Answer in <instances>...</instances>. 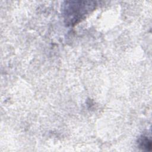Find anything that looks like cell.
Returning <instances> with one entry per match:
<instances>
[{
	"mask_svg": "<svg viewBox=\"0 0 152 152\" xmlns=\"http://www.w3.org/2000/svg\"><path fill=\"white\" fill-rule=\"evenodd\" d=\"M94 1H65L63 4V15L66 23L74 25L95 8Z\"/></svg>",
	"mask_w": 152,
	"mask_h": 152,
	"instance_id": "1",
	"label": "cell"
},
{
	"mask_svg": "<svg viewBox=\"0 0 152 152\" xmlns=\"http://www.w3.org/2000/svg\"><path fill=\"white\" fill-rule=\"evenodd\" d=\"M140 146L142 148H145L147 150H150L151 147V142L150 140H148L147 137L142 136L140 141Z\"/></svg>",
	"mask_w": 152,
	"mask_h": 152,
	"instance_id": "2",
	"label": "cell"
}]
</instances>
